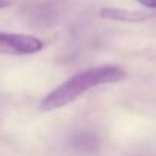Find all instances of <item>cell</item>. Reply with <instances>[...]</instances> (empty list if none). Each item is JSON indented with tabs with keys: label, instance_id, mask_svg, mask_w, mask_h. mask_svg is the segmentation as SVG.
<instances>
[{
	"label": "cell",
	"instance_id": "277c9868",
	"mask_svg": "<svg viewBox=\"0 0 156 156\" xmlns=\"http://www.w3.org/2000/svg\"><path fill=\"white\" fill-rule=\"evenodd\" d=\"M70 144L80 153H94L98 147L97 138L90 133H78V135H75L70 139Z\"/></svg>",
	"mask_w": 156,
	"mask_h": 156
},
{
	"label": "cell",
	"instance_id": "7a4b0ae2",
	"mask_svg": "<svg viewBox=\"0 0 156 156\" xmlns=\"http://www.w3.org/2000/svg\"><path fill=\"white\" fill-rule=\"evenodd\" d=\"M43 48H44V43L34 35L0 32V52L2 54L31 55V54L40 52Z\"/></svg>",
	"mask_w": 156,
	"mask_h": 156
},
{
	"label": "cell",
	"instance_id": "3957f363",
	"mask_svg": "<svg viewBox=\"0 0 156 156\" xmlns=\"http://www.w3.org/2000/svg\"><path fill=\"white\" fill-rule=\"evenodd\" d=\"M101 19L113 20V22H124V23H142L153 19V12L147 11H136V9H126V8H113L107 6L100 11Z\"/></svg>",
	"mask_w": 156,
	"mask_h": 156
},
{
	"label": "cell",
	"instance_id": "8992f818",
	"mask_svg": "<svg viewBox=\"0 0 156 156\" xmlns=\"http://www.w3.org/2000/svg\"><path fill=\"white\" fill-rule=\"evenodd\" d=\"M9 5H11L9 0H0V9H5V8H8Z\"/></svg>",
	"mask_w": 156,
	"mask_h": 156
},
{
	"label": "cell",
	"instance_id": "6da1fadb",
	"mask_svg": "<svg viewBox=\"0 0 156 156\" xmlns=\"http://www.w3.org/2000/svg\"><path fill=\"white\" fill-rule=\"evenodd\" d=\"M124 78H126V70L118 66H98L81 70L76 75L70 76L69 80H66L63 84L57 86L54 90H51L41 100L40 109L43 112H52L61 109L95 87L115 84L122 81Z\"/></svg>",
	"mask_w": 156,
	"mask_h": 156
},
{
	"label": "cell",
	"instance_id": "5b68a950",
	"mask_svg": "<svg viewBox=\"0 0 156 156\" xmlns=\"http://www.w3.org/2000/svg\"><path fill=\"white\" fill-rule=\"evenodd\" d=\"M138 3H141L142 6H145L148 9H153L156 6V0H138Z\"/></svg>",
	"mask_w": 156,
	"mask_h": 156
}]
</instances>
